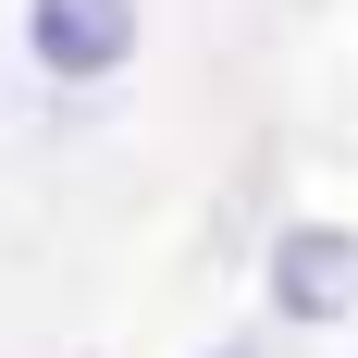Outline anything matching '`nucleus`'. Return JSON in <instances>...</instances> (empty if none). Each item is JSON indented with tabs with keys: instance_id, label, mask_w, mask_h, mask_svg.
<instances>
[{
	"instance_id": "nucleus-3",
	"label": "nucleus",
	"mask_w": 358,
	"mask_h": 358,
	"mask_svg": "<svg viewBox=\"0 0 358 358\" xmlns=\"http://www.w3.org/2000/svg\"><path fill=\"white\" fill-rule=\"evenodd\" d=\"M210 358H259V346H210Z\"/></svg>"
},
{
	"instance_id": "nucleus-1",
	"label": "nucleus",
	"mask_w": 358,
	"mask_h": 358,
	"mask_svg": "<svg viewBox=\"0 0 358 358\" xmlns=\"http://www.w3.org/2000/svg\"><path fill=\"white\" fill-rule=\"evenodd\" d=\"M25 50H37V74L99 87L136 62V0H25Z\"/></svg>"
},
{
	"instance_id": "nucleus-2",
	"label": "nucleus",
	"mask_w": 358,
	"mask_h": 358,
	"mask_svg": "<svg viewBox=\"0 0 358 358\" xmlns=\"http://www.w3.org/2000/svg\"><path fill=\"white\" fill-rule=\"evenodd\" d=\"M272 309L285 322H346L358 309V235L346 222H296L272 248Z\"/></svg>"
}]
</instances>
